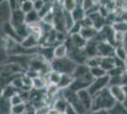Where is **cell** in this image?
I'll return each instance as SVG.
<instances>
[{
    "instance_id": "cell-1",
    "label": "cell",
    "mask_w": 127,
    "mask_h": 114,
    "mask_svg": "<svg viewBox=\"0 0 127 114\" xmlns=\"http://www.w3.org/2000/svg\"><path fill=\"white\" fill-rule=\"evenodd\" d=\"M116 104V100L112 96L109 87H106L103 90L97 93L95 96H93V104L91 110H101V109L109 110Z\"/></svg>"
},
{
    "instance_id": "cell-2",
    "label": "cell",
    "mask_w": 127,
    "mask_h": 114,
    "mask_svg": "<svg viewBox=\"0 0 127 114\" xmlns=\"http://www.w3.org/2000/svg\"><path fill=\"white\" fill-rule=\"evenodd\" d=\"M76 67H77V64L68 56L64 58H54L51 61V69L60 73L72 74Z\"/></svg>"
},
{
    "instance_id": "cell-3",
    "label": "cell",
    "mask_w": 127,
    "mask_h": 114,
    "mask_svg": "<svg viewBox=\"0 0 127 114\" xmlns=\"http://www.w3.org/2000/svg\"><path fill=\"white\" fill-rule=\"evenodd\" d=\"M62 90V89H61ZM64 98H65V100L68 102V104L76 110V112L78 114H87L88 110L85 109V106L82 104L81 100L79 99L78 93L66 88V89H63L62 90Z\"/></svg>"
},
{
    "instance_id": "cell-4",
    "label": "cell",
    "mask_w": 127,
    "mask_h": 114,
    "mask_svg": "<svg viewBox=\"0 0 127 114\" xmlns=\"http://www.w3.org/2000/svg\"><path fill=\"white\" fill-rule=\"evenodd\" d=\"M109 81H110V77L108 74L100 78H94V80L90 84L89 87L87 89L93 96H95L97 93L109 87Z\"/></svg>"
},
{
    "instance_id": "cell-5",
    "label": "cell",
    "mask_w": 127,
    "mask_h": 114,
    "mask_svg": "<svg viewBox=\"0 0 127 114\" xmlns=\"http://www.w3.org/2000/svg\"><path fill=\"white\" fill-rule=\"evenodd\" d=\"M72 75L74 77V79H85L91 82L94 80V77L92 76L90 71V68L86 64L77 65Z\"/></svg>"
},
{
    "instance_id": "cell-6",
    "label": "cell",
    "mask_w": 127,
    "mask_h": 114,
    "mask_svg": "<svg viewBox=\"0 0 127 114\" xmlns=\"http://www.w3.org/2000/svg\"><path fill=\"white\" fill-rule=\"evenodd\" d=\"M1 33L3 34L2 36H6V37L13 39V40H15L17 42H20V43L22 42V38L18 35V33L16 32V29L11 22L1 23Z\"/></svg>"
},
{
    "instance_id": "cell-7",
    "label": "cell",
    "mask_w": 127,
    "mask_h": 114,
    "mask_svg": "<svg viewBox=\"0 0 127 114\" xmlns=\"http://www.w3.org/2000/svg\"><path fill=\"white\" fill-rule=\"evenodd\" d=\"M13 9L11 8V4L8 0H2L1 5H0V18H1V23L5 22H10L11 18Z\"/></svg>"
},
{
    "instance_id": "cell-8",
    "label": "cell",
    "mask_w": 127,
    "mask_h": 114,
    "mask_svg": "<svg viewBox=\"0 0 127 114\" xmlns=\"http://www.w3.org/2000/svg\"><path fill=\"white\" fill-rule=\"evenodd\" d=\"M116 47L108 42H101L98 44V53L101 57H111L115 56Z\"/></svg>"
},
{
    "instance_id": "cell-9",
    "label": "cell",
    "mask_w": 127,
    "mask_h": 114,
    "mask_svg": "<svg viewBox=\"0 0 127 114\" xmlns=\"http://www.w3.org/2000/svg\"><path fill=\"white\" fill-rule=\"evenodd\" d=\"M68 57H70V58L73 60L77 65H80V64H85L86 61H87V59H88L87 55L85 54V49H78V48H75L74 49L70 50V51L68 52Z\"/></svg>"
},
{
    "instance_id": "cell-10",
    "label": "cell",
    "mask_w": 127,
    "mask_h": 114,
    "mask_svg": "<svg viewBox=\"0 0 127 114\" xmlns=\"http://www.w3.org/2000/svg\"><path fill=\"white\" fill-rule=\"evenodd\" d=\"M78 96L79 99L81 100L82 104L85 106V108L89 112L91 109H92V104H93V95L89 92L88 89H83L78 91Z\"/></svg>"
},
{
    "instance_id": "cell-11",
    "label": "cell",
    "mask_w": 127,
    "mask_h": 114,
    "mask_svg": "<svg viewBox=\"0 0 127 114\" xmlns=\"http://www.w3.org/2000/svg\"><path fill=\"white\" fill-rule=\"evenodd\" d=\"M10 22L14 26V28L21 26L26 23V13L22 11L20 8L13 10Z\"/></svg>"
},
{
    "instance_id": "cell-12",
    "label": "cell",
    "mask_w": 127,
    "mask_h": 114,
    "mask_svg": "<svg viewBox=\"0 0 127 114\" xmlns=\"http://www.w3.org/2000/svg\"><path fill=\"white\" fill-rule=\"evenodd\" d=\"M40 39L41 38L34 34H29L23 39L21 44L27 49H37L40 46Z\"/></svg>"
},
{
    "instance_id": "cell-13",
    "label": "cell",
    "mask_w": 127,
    "mask_h": 114,
    "mask_svg": "<svg viewBox=\"0 0 127 114\" xmlns=\"http://www.w3.org/2000/svg\"><path fill=\"white\" fill-rule=\"evenodd\" d=\"M87 16H89L91 18L92 23H93V27L95 28L96 30H98V31H101L105 25H107L105 17L103 15H101V13L100 11L95 12L93 14H90V15H87Z\"/></svg>"
},
{
    "instance_id": "cell-14",
    "label": "cell",
    "mask_w": 127,
    "mask_h": 114,
    "mask_svg": "<svg viewBox=\"0 0 127 114\" xmlns=\"http://www.w3.org/2000/svg\"><path fill=\"white\" fill-rule=\"evenodd\" d=\"M109 90L111 92L112 96L116 100L117 103H122L126 97V94L124 92V89L122 86H110Z\"/></svg>"
},
{
    "instance_id": "cell-15",
    "label": "cell",
    "mask_w": 127,
    "mask_h": 114,
    "mask_svg": "<svg viewBox=\"0 0 127 114\" xmlns=\"http://www.w3.org/2000/svg\"><path fill=\"white\" fill-rule=\"evenodd\" d=\"M91 83H92L91 81L85 80V79H74L73 83L69 87V89L73 90L75 92H78L83 89H87Z\"/></svg>"
},
{
    "instance_id": "cell-16",
    "label": "cell",
    "mask_w": 127,
    "mask_h": 114,
    "mask_svg": "<svg viewBox=\"0 0 127 114\" xmlns=\"http://www.w3.org/2000/svg\"><path fill=\"white\" fill-rule=\"evenodd\" d=\"M101 32L105 36L106 42L112 44L116 47V32L111 25H105L101 29Z\"/></svg>"
},
{
    "instance_id": "cell-17",
    "label": "cell",
    "mask_w": 127,
    "mask_h": 114,
    "mask_svg": "<svg viewBox=\"0 0 127 114\" xmlns=\"http://www.w3.org/2000/svg\"><path fill=\"white\" fill-rule=\"evenodd\" d=\"M38 53L44 57L48 62H51L54 59V47L52 46H40Z\"/></svg>"
},
{
    "instance_id": "cell-18",
    "label": "cell",
    "mask_w": 127,
    "mask_h": 114,
    "mask_svg": "<svg viewBox=\"0 0 127 114\" xmlns=\"http://www.w3.org/2000/svg\"><path fill=\"white\" fill-rule=\"evenodd\" d=\"M74 81V77L72 74H68V73H62L61 79L58 84V87L60 89H66L69 88V87L71 86V84Z\"/></svg>"
},
{
    "instance_id": "cell-19",
    "label": "cell",
    "mask_w": 127,
    "mask_h": 114,
    "mask_svg": "<svg viewBox=\"0 0 127 114\" xmlns=\"http://www.w3.org/2000/svg\"><path fill=\"white\" fill-rule=\"evenodd\" d=\"M48 81L47 79V75H39L33 78V88L38 90H45L48 87Z\"/></svg>"
},
{
    "instance_id": "cell-20",
    "label": "cell",
    "mask_w": 127,
    "mask_h": 114,
    "mask_svg": "<svg viewBox=\"0 0 127 114\" xmlns=\"http://www.w3.org/2000/svg\"><path fill=\"white\" fill-rule=\"evenodd\" d=\"M71 14L75 22H81L86 17V11L83 5H77L71 11Z\"/></svg>"
},
{
    "instance_id": "cell-21",
    "label": "cell",
    "mask_w": 127,
    "mask_h": 114,
    "mask_svg": "<svg viewBox=\"0 0 127 114\" xmlns=\"http://www.w3.org/2000/svg\"><path fill=\"white\" fill-rule=\"evenodd\" d=\"M85 52L87 55V57H94V56H99L98 53V43L94 42L93 40H90L87 42L86 46L85 47Z\"/></svg>"
},
{
    "instance_id": "cell-22",
    "label": "cell",
    "mask_w": 127,
    "mask_h": 114,
    "mask_svg": "<svg viewBox=\"0 0 127 114\" xmlns=\"http://www.w3.org/2000/svg\"><path fill=\"white\" fill-rule=\"evenodd\" d=\"M70 39L72 41V43L76 48L78 49H85V47L87 44V40H85V38L81 35V33H76V34H69Z\"/></svg>"
},
{
    "instance_id": "cell-23",
    "label": "cell",
    "mask_w": 127,
    "mask_h": 114,
    "mask_svg": "<svg viewBox=\"0 0 127 114\" xmlns=\"http://www.w3.org/2000/svg\"><path fill=\"white\" fill-rule=\"evenodd\" d=\"M68 56V49L64 43H60L54 47V58H64Z\"/></svg>"
},
{
    "instance_id": "cell-24",
    "label": "cell",
    "mask_w": 127,
    "mask_h": 114,
    "mask_svg": "<svg viewBox=\"0 0 127 114\" xmlns=\"http://www.w3.org/2000/svg\"><path fill=\"white\" fill-rule=\"evenodd\" d=\"M41 20H42V18L39 14V11H35V10H32V11L26 13V24L28 25L39 23Z\"/></svg>"
},
{
    "instance_id": "cell-25",
    "label": "cell",
    "mask_w": 127,
    "mask_h": 114,
    "mask_svg": "<svg viewBox=\"0 0 127 114\" xmlns=\"http://www.w3.org/2000/svg\"><path fill=\"white\" fill-rule=\"evenodd\" d=\"M98 30H96L94 27H88V28H83L81 31V35L85 38V40L90 41L96 36V34L98 33Z\"/></svg>"
},
{
    "instance_id": "cell-26",
    "label": "cell",
    "mask_w": 127,
    "mask_h": 114,
    "mask_svg": "<svg viewBox=\"0 0 127 114\" xmlns=\"http://www.w3.org/2000/svg\"><path fill=\"white\" fill-rule=\"evenodd\" d=\"M101 67L102 69H104L107 71V73H108V71H110L112 69H114L116 67L114 56H111V57H102L101 62Z\"/></svg>"
},
{
    "instance_id": "cell-27",
    "label": "cell",
    "mask_w": 127,
    "mask_h": 114,
    "mask_svg": "<svg viewBox=\"0 0 127 114\" xmlns=\"http://www.w3.org/2000/svg\"><path fill=\"white\" fill-rule=\"evenodd\" d=\"M11 101L8 98L1 97V104H0V114H11Z\"/></svg>"
},
{
    "instance_id": "cell-28",
    "label": "cell",
    "mask_w": 127,
    "mask_h": 114,
    "mask_svg": "<svg viewBox=\"0 0 127 114\" xmlns=\"http://www.w3.org/2000/svg\"><path fill=\"white\" fill-rule=\"evenodd\" d=\"M19 91L18 89H16L15 87H13L11 84L6 86V87H2V91H1V97L8 98L10 99L11 96H13L15 93H17Z\"/></svg>"
},
{
    "instance_id": "cell-29",
    "label": "cell",
    "mask_w": 127,
    "mask_h": 114,
    "mask_svg": "<svg viewBox=\"0 0 127 114\" xmlns=\"http://www.w3.org/2000/svg\"><path fill=\"white\" fill-rule=\"evenodd\" d=\"M62 73H60L56 71H49V73L47 74V79L48 81V84H54V85H58L60 79H61Z\"/></svg>"
},
{
    "instance_id": "cell-30",
    "label": "cell",
    "mask_w": 127,
    "mask_h": 114,
    "mask_svg": "<svg viewBox=\"0 0 127 114\" xmlns=\"http://www.w3.org/2000/svg\"><path fill=\"white\" fill-rule=\"evenodd\" d=\"M64 23H65V27H66V30H67V33L68 31L72 28V26L75 24V21L72 17V14H71V11H65L64 10Z\"/></svg>"
},
{
    "instance_id": "cell-31",
    "label": "cell",
    "mask_w": 127,
    "mask_h": 114,
    "mask_svg": "<svg viewBox=\"0 0 127 114\" xmlns=\"http://www.w3.org/2000/svg\"><path fill=\"white\" fill-rule=\"evenodd\" d=\"M111 26L117 33H127V21H117L113 25H111Z\"/></svg>"
},
{
    "instance_id": "cell-32",
    "label": "cell",
    "mask_w": 127,
    "mask_h": 114,
    "mask_svg": "<svg viewBox=\"0 0 127 114\" xmlns=\"http://www.w3.org/2000/svg\"><path fill=\"white\" fill-rule=\"evenodd\" d=\"M90 71H91V74L94 78H100V77L107 75V71L104 69H102L101 66L90 68Z\"/></svg>"
},
{
    "instance_id": "cell-33",
    "label": "cell",
    "mask_w": 127,
    "mask_h": 114,
    "mask_svg": "<svg viewBox=\"0 0 127 114\" xmlns=\"http://www.w3.org/2000/svg\"><path fill=\"white\" fill-rule=\"evenodd\" d=\"M110 114H127V109L122 103H117L111 109H109Z\"/></svg>"
},
{
    "instance_id": "cell-34",
    "label": "cell",
    "mask_w": 127,
    "mask_h": 114,
    "mask_svg": "<svg viewBox=\"0 0 127 114\" xmlns=\"http://www.w3.org/2000/svg\"><path fill=\"white\" fill-rule=\"evenodd\" d=\"M20 9L24 11L25 13H28L32 10H34L33 8V1L32 0H24L22 1L20 4Z\"/></svg>"
},
{
    "instance_id": "cell-35",
    "label": "cell",
    "mask_w": 127,
    "mask_h": 114,
    "mask_svg": "<svg viewBox=\"0 0 127 114\" xmlns=\"http://www.w3.org/2000/svg\"><path fill=\"white\" fill-rule=\"evenodd\" d=\"M101 56H94V57H89L87 61H86V65L88 66L89 68H94V67H98V66H101Z\"/></svg>"
},
{
    "instance_id": "cell-36",
    "label": "cell",
    "mask_w": 127,
    "mask_h": 114,
    "mask_svg": "<svg viewBox=\"0 0 127 114\" xmlns=\"http://www.w3.org/2000/svg\"><path fill=\"white\" fill-rule=\"evenodd\" d=\"M115 56L118 58H121L122 60H125L127 57V50L124 49V47L121 45V46H117L116 50H115Z\"/></svg>"
},
{
    "instance_id": "cell-37",
    "label": "cell",
    "mask_w": 127,
    "mask_h": 114,
    "mask_svg": "<svg viewBox=\"0 0 127 114\" xmlns=\"http://www.w3.org/2000/svg\"><path fill=\"white\" fill-rule=\"evenodd\" d=\"M27 109V103H22L16 106H12L11 114H24Z\"/></svg>"
},
{
    "instance_id": "cell-38",
    "label": "cell",
    "mask_w": 127,
    "mask_h": 114,
    "mask_svg": "<svg viewBox=\"0 0 127 114\" xmlns=\"http://www.w3.org/2000/svg\"><path fill=\"white\" fill-rule=\"evenodd\" d=\"M77 5L78 4H77V1L76 0H63V3H62L64 10L68 11H72Z\"/></svg>"
},
{
    "instance_id": "cell-39",
    "label": "cell",
    "mask_w": 127,
    "mask_h": 114,
    "mask_svg": "<svg viewBox=\"0 0 127 114\" xmlns=\"http://www.w3.org/2000/svg\"><path fill=\"white\" fill-rule=\"evenodd\" d=\"M10 101H11V106H16V105H19V104L25 103V102H24V100L22 99L19 91H18L17 93H15L13 96H11V97L10 98Z\"/></svg>"
},
{
    "instance_id": "cell-40",
    "label": "cell",
    "mask_w": 127,
    "mask_h": 114,
    "mask_svg": "<svg viewBox=\"0 0 127 114\" xmlns=\"http://www.w3.org/2000/svg\"><path fill=\"white\" fill-rule=\"evenodd\" d=\"M109 87L110 86H122V76H109Z\"/></svg>"
},
{
    "instance_id": "cell-41",
    "label": "cell",
    "mask_w": 127,
    "mask_h": 114,
    "mask_svg": "<svg viewBox=\"0 0 127 114\" xmlns=\"http://www.w3.org/2000/svg\"><path fill=\"white\" fill-rule=\"evenodd\" d=\"M125 71V69L122 68H119V67H115L114 69H112L110 71H108V75L109 76H122L123 72Z\"/></svg>"
},
{
    "instance_id": "cell-42",
    "label": "cell",
    "mask_w": 127,
    "mask_h": 114,
    "mask_svg": "<svg viewBox=\"0 0 127 114\" xmlns=\"http://www.w3.org/2000/svg\"><path fill=\"white\" fill-rule=\"evenodd\" d=\"M82 25L80 22H75V24L72 26V28L68 31V34H76V33H80L82 31Z\"/></svg>"
},
{
    "instance_id": "cell-43",
    "label": "cell",
    "mask_w": 127,
    "mask_h": 114,
    "mask_svg": "<svg viewBox=\"0 0 127 114\" xmlns=\"http://www.w3.org/2000/svg\"><path fill=\"white\" fill-rule=\"evenodd\" d=\"M42 21L53 25V22H54V11H53V10L51 11H49L48 14H46L45 16L43 17Z\"/></svg>"
},
{
    "instance_id": "cell-44",
    "label": "cell",
    "mask_w": 127,
    "mask_h": 114,
    "mask_svg": "<svg viewBox=\"0 0 127 114\" xmlns=\"http://www.w3.org/2000/svg\"><path fill=\"white\" fill-rule=\"evenodd\" d=\"M24 114H37V109L32 103H27V109Z\"/></svg>"
},
{
    "instance_id": "cell-45",
    "label": "cell",
    "mask_w": 127,
    "mask_h": 114,
    "mask_svg": "<svg viewBox=\"0 0 127 114\" xmlns=\"http://www.w3.org/2000/svg\"><path fill=\"white\" fill-rule=\"evenodd\" d=\"M45 5V0H34L33 1V8L37 11H40Z\"/></svg>"
},
{
    "instance_id": "cell-46",
    "label": "cell",
    "mask_w": 127,
    "mask_h": 114,
    "mask_svg": "<svg viewBox=\"0 0 127 114\" xmlns=\"http://www.w3.org/2000/svg\"><path fill=\"white\" fill-rule=\"evenodd\" d=\"M81 23V25H82V27L83 28H88V27H93V23H92V20H91V18L89 16L85 17V19H83L82 21L80 22Z\"/></svg>"
},
{
    "instance_id": "cell-47",
    "label": "cell",
    "mask_w": 127,
    "mask_h": 114,
    "mask_svg": "<svg viewBox=\"0 0 127 114\" xmlns=\"http://www.w3.org/2000/svg\"><path fill=\"white\" fill-rule=\"evenodd\" d=\"M95 4L96 3L93 0H83V3H82V5L85 9V11H87L88 9H90L92 6H94Z\"/></svg>"
},
{
    "instance_id": "cell-48",
    "label": "cell",
    "mask_w": 127,
    "mask_h": 114,
    "mask_svg": "<svg viewBox=\"0 0 127 114\" xmlns=\"http://www.w3.org/2000/svg\"><path fill=\"white\" fill-rule=\"evenodd\" d=\"M87 114H110L109 110L101 109V110H91Z\"/></svg>"
},
{
    "instance_id": "cell-49",
    "label": "cell",
    "mask_w": 127,
    "mask_h": 114,
    "mask_svg": "<svg viewBox=\"0 0 127 114\" xmlns=\"http://www.w3.org/2000/svg\"><path fill=\"white\" fill-rule=\"evenodd\" d=\"M64 114H78L77 112H76V110H75L70 105H69V107L67 108V109H66V111L64 112Z\"/></svg>"
},
{
    "instance_id": "cell-50",
    "label": "cell",
    "mask_w": 127,
    "mask_h": 114,
    "mask_svg": "<svg viewBox=\"0 0 127 114\" xmlns=\"http://www.w3.org/2000/svg\"><path fill=\"white\" fill-rule=\"evenodd\" d=\"M122 46L124 47V49L127 50V33L124 34V39H123V43H122Z\"/></svg>"
},
{
    "instance_id": "cell-51",
    "label": "cell",
    "mask_w": 127,
    "mask_h": 114,
    "mask_svg": "<svg viewBox=\"0 0 127 114\" xmlns=\"http://www.w3.org/2000/svg\"><path fill=\"white\" fill-rule=\"evenodd\" d=\"M122 104L127 109V95H126V97H125V99H124V101H123V102H122Z\"/></svg>"
},
{
    "instance_id": "cell-52",
    "label": "cell",
    "mask_w": 127,
    "mask_h": 114,
    "mask_svg": "<svg viewBox=\"0 0 127 114\" xmlns=\"http://www.w3.org/2000/svg\"><path fill=\"white\" fill-rule=\"evenodd\" d=\"M122 87H123V89H124V92H125V94L127 95V84H126V85H123V86H122Z\"/></svg>"
},
{
    "instance_id": "cell-53",
    "label": "cell",
    "mask_w": 127,
    "mask_h": 114,
    "mask_svg": "<svg viewBox=\"0 0 127 114\" xmlns=\"http://www.w3.org/2000/svg\"><path fill=\"white\" fill-rule=\"evenodd\" d=\"M76 1H77L78 5H82V3H83V0H76Z\"/></svg>"
},
{
    "instance_id": "cell-54",
    "label": "cell",
    "mask_w": 127,
    "mask_h": 114,
    "mask_svg": "<svg viewBox=\"0 0 127 114\" xmlns=\"http://www.w3.org/2000/svg\"><path fill=\"white\" fill-rule=\"evenodd\" d=\"M93 1H94L95 3H100V2H101V0H93Z\"/></svg>"
},
{
    "instance_id": "cell-55",
    "label": "cell",
    "mask_w": 127,
    "mask_h": 114,
    "mask_svg": "<svg viewBox=\"0 0 127 114\" xmlns=\"http://www.w3.org/2000/svg\"><path fill=\"white\" fill-rule=\"evenodd\" d=\"M124 62H125V66H126V69H127V57H126V59L124 60Z\"/></svg>"
},
{
    "instance_id": "cell-56",
    "label": "cell",
    "mask_w": 127,
    "mask_h": 114,
    "mask_svg": "<svg viewBox=\"0 0 127 114\" xmlns=\"http://www.w3.org/2000/svg\"><path fill=\"white\" fill-rule=\"evenodd\" d=\"M125 10H127V0H126V6H125Z\"/></svg>"
}]
</instances>
